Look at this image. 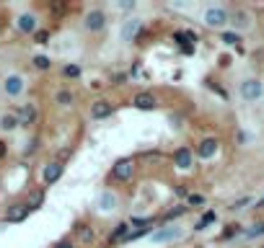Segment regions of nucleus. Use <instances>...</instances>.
Segmentation results:
<instances>
[{"label": "nucleus", "mask_w": 264, "mask_h": 248, "mask_svg": "<svg viewBox=\"0 0 264 248\" xmlns=\"http://www.w3.org/2000/svg\"><path fill=\"white\" fill-rule=\"evenodd\" d=\"M83 26H86V31H101L104 26H106V13L104 10H88L86 13V18H83Z\"/></svg>", "instance_id": "nucleus-9"}, {"label": "nucleus", "mask_w": 264, "mask_h": 248, "mask_svg": "<svg viewBox=\"0 0 264 248\" xmlns=\"http://www.w3.org/2000/svg\"><path fill=\"white\" fill-rule=\"evenodd\" d=\"M50 65H52L50 57H44V54H37V57H34V68H37V70H50Z\"/></svg>", "instance_id": "nucleus-24"}, {"label": "nucleus", "mask_w": 264, "mask_h": 248, "mask_svg": "<svg viewBox=\"0 0 264 248\" xmlns=\"http://www.w3.org/2000/svg\"><path fill=\"white\" fill-rule=\"evenodd\" d=\"M52 13H65V3H52Z\"/></svg>", "instance_id": "nucleus-36"}, {"label": "nucleus", "mask_w": 264, "mask_h": 248, "mask_svg": "<svg viewBox=\"0 0 264 248\" xmlns=\"http://www.w3.org/2000/svg\"><path fill=\"white\" fill-rule=\"evenodd\" d=\"M57 104H60V106H70V104H73V93H70V90H60V93H57Z\"/></svg>", "instance_id": "nucleus-27"}, {"label": "nucleus", "mask_w": 264, "mask_h": 248, "mask_svg": "<svg viewBox=\"0 0 264 248\" xmlns=\"http://www.w3.org/2000/svg\"><path fill=\"white\" fill-rule=\"evenodd\" d=\"M238 96L246 104H256L264 96V83L259 80V78H243V80L238 83Z\"/></svg>", "instance_id": "nucleus-2"}, {"label": "nucleus", "mask_w": 264, "mask_h": 248, "mask_svg": "<svg viewBox=\"0 0 264 248\" xmlns=\"http://www.w3.org/2000/svg\"><path fill=\"white\" fill-rule=\"evenodd\" d=\"M119 10H132L135 8V3H130V0H127V3H122V0H117V3H114Z\"/></svg>", "instance_id": "nucleus-34"}, {"label": "nucleus", "mask_w": 264, "mask_h": 248, "mask_svg": "<svg viewBox=\"0 0 264 248\" xmlns=\"http://www.w3.org/2000/svg\"><path fill=\"white\" fill-rule=\"evenodd\" d=\"M24 88H26V83H24L21 75H8L3 80V90L8 93V96H21Z\"/></svg>", "instance_id": "nucleus-11"}, {"label": "nucleus", "mask_w": 264, "mask_h": 248, "mask_svg": "<svg viewBox=\"0 0 264 248\" xmlns=\"http://www.w3.org/2000/svg\"><path fill=\"white\" fill-rule=\"evenodd\" d=\"M112 112H114V104L106 101V98L91 104V116L93 119H106V116H112Z\"/></svg>", "instance_id": "nucleus-12"}, {"label": "nucleus", "mask_w": 264, "mask_h": 248, "mask_svg": "<svg viewBox=\"0 0 264 248\" xmlns=\"http://www.w3.org/2000/svg\"><path fill=\"white\" fill-rule=\"evenodd\" d=\"M186 204H189V207H202V204H205V196H199V194H189Z\"/></svg>", "instance_id": "nucleus-30"}, {"label": "nucleus", "mask_w": 264, "mask_h": 248, "mask_svg": "<svg viewBox=\"0 0 264 248\" xmlns=\"http://www.w3.org/2000/svg\"><path fill=\"white\" fill-rule=\"evenodd\" d=\"M186 212H189V204H174V207L163 214V220H176V217H181Z\"/></svg>", "instance_id": "nucleus-19"}, {"label": "nucleus", "mask_w": 264, "mask_h": 248, "mask_svg": "<svg viewBox=\"0 0 264 248\" xmlns=\"http://www.w3.org/2000/svg\"><path fill=\"white\" fill-rule=\"evenodd\" d=\"M230 62H233V57L230 54H223L220 57V68H230Z\"/></svg>", "instance_id": "nucleus-35"}, {"label": "nucleus", "mask_w": 264, "mask_h": 248, "mask_svg": "<svg viewBox=\"0 0 264 248\" xmlns=\"http://www.w3.org/2000/svg\"><path fill=\"white\" fill-rule=\"evenodd\" d=\"M248 204H254V199H251V196H243V199H238V202H233L230 212H238V210H243V207H248Z\"/></svg>", "instance_id": "nucleus-28"}, {"label": "nucleus", "mask_w": 264, "mask_h": 248, "mask_svg": "<svg viewBox=\"0 0 264 248\" xmlns=\"http://www.w3.org/2000/svg\"><path fill=\"white\" fill-rule=\"evenodd\" d=\"M236 232H241V230H238V225H228V228L223 230V238H233Z\"/></svg>", "instance_id": "nucleus-32"}, {"label": "nucleus", "mask_w": 264, "mask_h": 248, "mask_svg": "<svg viewBox=\"0 0 264 248\" xmlns=\"http://www.w3.org/2000/svg\"><path fill=\"white\" fill-rule=\"evenodd\" d=\"M78 238H81L83 243H91L93 240V230L88 225H81V228H78Z\"/></svg>", "instance_id": "nucleus-23"}, {"label": "nucleus", "mask_w": 264, "mask_h": 248, "mask_svg": "<svg viewBox=\"0 0 264 248\" xmlns=\"http://www.w3.org/2000/svg\"><path fill=\"white\" fill-rule=\"evenodd\" d=\"M47 39H50V31H37V34H34L37 44H47Z\"/></svg>", "instance_id": "nucleus-31"}, {"label": "nucleus", "mask_w": 264, "mask_h": 248, "mask_svg": "<svg viewBox=\"0 0 264 248\" xmlns=\"http://www.w3.org/2000/svg\"><path fill=\"white\" fill-rule=\"evenodd\" d=\"M217 150H220V142H217L215 137H205L202 142L197 145V150H194V155L199 160H212L215 155H217Z\"/></svg>", "instance_id": "nucleus-6"}, {"label": "nucleus", "mask_w": 264, "mask_h": 248, "mask_svg": "<svg viewBox=\"0 0 264 248\" xmlns=\"http://www.w3.org/2000/svg\"><path fill=\"white\" fill-rule=\"evenodd\" d=\"M3 155H6V145H3V142H0V158H3Z\"/></svg>", "instance_id": "nucleus-39"}, {"label": "nucleus", "mask_w": 264, "mask_h": 248, "mask_svg": "<svg viewBox=\"0 0 264 248\" xmlns=\"http://www.w3.org/2000/svg\"><path fill=\"white\" fill-rule=\"evenodd\" d=\"M212 220H215V214H212V212H207V217H202V220L194 225V230H199V232H202V230H205V228H207Z\"/></svg>", "instance_id": "nucleus-29"}, {"label": "nucleus", "mask_w": 264, "mask_h": 248, "mask_svg": "<svg viewBox=\"0 0 264 248\" xmlns=\"http://www.w3.org/2000/svg\"><path fill=\"white\" fill-rule=\"evenodd\" d=\"M174 166H176L179 170H189V168L194 166V150L179 148V150L174 152Z\"/></svg>", "instance_id": "nucleus-10"}, {"label": "nucleus", "mask_w": 264, "mask_h": 248, "mask_svg": "<svg viewBox=\"0 0 264 248\" xmlns=\"http://www.w3.org/2000/svg\"><path fill=\"white\" fill-rule=\"evenodd\" d=\"M112 176H114L117 181H124V184L132 181V176H135V163L127 160V158H124V160H117V163L112 166Z\"/></svg>", "instance_id": "nucleus-8"}, {"label": "nucleus", "mask_w": 264, "mask_h": 248, "mask_svg": "<svg viewBox=\"0 0 264 248\" xmlns=\"http://www.w3.org/2000/svg\"><path fill=\"white\" fill-rule=\"evenodd\" d=\"M42 202H44V194H42V192H34V194L29 196V204H26V207H29V210H37Z\"/></svg>", "instance_id": "nucleus-25"}, {"label": "nucleus", "mask_w": 264, "mask_h": 248, "mask_svg": "<svg viewBox=\"0 0 264 248\" xmlns=\"http://www.w3.org/2000/svg\"><path fill=\"white\" fill-rule=\"evenodd\" d=\"M132 104H135V108H140V112H153V108L158 106L153 93H137V96L132 98Z\"/></svg>", "instance_id": "nucleus-13"}, {"label": "nucleus", "mask_w": 264, "mask_h": 248, "mask_svg": "<svg viewBox=\"0 0 264 248\" xmlns=\"http://www.w3.org/2000/svg\"><path fill=\"white\" fill-rule=\"evenodd\" d=\"M26 214H29V207H26V204H13V207L8 210V214H6V220H8V222H21Z\"/></svg>", "instance_id": "nucleus-16"}, {"label": "nucleus", "mask_w": 264, "mask_h": 248, "mask_svg": "<svg viewBox=\"0 0 264 248\" xmlns=\"http://www.w3.org/2000/svg\"><path fill=\"white\" fill-rule=\"evenodd\" d=\"M220 42H223L225 46H238V44H241V36H238V34H233V31H223Z\"/></svg>", "instance_id": "nucleus-22"}, {"label": "nucleus", "mask_w": 264, "mask_h": 248, "mask_svg": "<svg viewBox=\"0 0 264 248\" xmlns=\"http://www.w3.org/2000/svg\"><path fill=\"white\" fill-rule=\"evenodd\" d=\"M62 75L65 78H81V65H65L62 68Z\"/></svg>", "instance_id": "nucleus-26"}, {"label": "nucleus", "mask_w": 264, "mask_h": 248, "mask_svg": "<svg viewBox=\"0 0 264 248\" xmlns=\"http://www.w3.org/2000/svg\"><path fill=\"white\" fill-rule=\"evenodd\" d=\"M230 24L236 31H251L254 28V13L246 10V8H238L230 13Z\"/></svg>", "instance_id": "nucleus-5"}, {"label": "nucleus", "mask_w": 264, "mask_h": 248, "mask_svg": "<svg viewBox=\"0 0 264 248\" xmlns=\"http://www.w3.org/2000/svg\"><path fill=\"white\" fill-rule=\"evenodd\" d=\"M207 86H210V88H212V90H215V93H217V96H223V98H225V101H228V90H223V88H217V86H215V83H212V80H207Z\"/></svg>", "instance_id": "nucleus-33"}, {"label": "nucleus", "mask_w": 264, "mask_h": 248, "mask_svg": "<svg viewBox=\"0 0 264 248\" xmlns=\"http://www.w3.org/2000/svg\"><path fill=\"white\" fill-rule=\"evenodd\" d=\"M137 34H143V21L140 18H127V21H122L119 26V39L124 44H132L137 39Z\"/></svg>", "instance_id": "nucleus-4"}, {"label": "nucleus", "mask_w": 264, "mask_h": 248, "mask_svg": "<svg viewBox=\"0 0 264 248\" xmlns=\"http://www.w3.org/2000/svg\"><path fill=\"white\" fill-rule=\"evenodd\" d=\"M243 236H246L248 240L261 238V236H264V220H261V222H254L251 228H246V230H243Z\"/></svg>", "instance_id": "nucleus-20"}, {"label": "nucleus", "mask_w": 264, "mask_h": 248, "mask_svg": "<svg viewBox=\"0 0 264 248\" xmlns=\"http://www.w3.org/2000/svg\"><path fill=\"white\" fill-rule=\"evenodd\" d=\"M117 207H119V196H117L114 192H101V194L96 196V212L109 214V212H114Z\"/></svg>", "instance_id": "nucleus-7"}, {"label": "nucleus", "mask_w": 264, "mask_h": 248, "mask_svg": "<svg viewBox=\"0 0 264 248\" xmlns=\"http://www.w3.org/2000/svg\"><path fill=\"white\" fill-rule=\"evenodd\" d=\"M181 236H184V228H179V225H166V228L153 230L150 240H153V243H174V240H179Z\"/></svg>", "instance_id": "nucleus-3"}, {"label": "nucleus", "mask_w": 264, "mask_h": 248, "mask_svg": "<svg viewBox=\"0 0 264 248\" xmlns=\"http://www.w3.org/2000/svg\"><path fill=\"white\" fill-rule=\"evenodd\" d=\"M34 116H37L34 106H31V104H26V106L21 108V114H19V122H21V124H31V122H34Z\"/></svg>", "instance_id": "nucleus-21"}, {"label": "nucleus", "mask_w": 264, "mask_h": 248, "mask_svg": "<svg viewBox=\"0 0 264 248\" xmlns=\"http://www.w3.org/2000/svg\"><path fill=\"white\" fill-rule=\"evenodd\" d=\"M254 210H264V196H261V199L256 202V204H254Z\"/></svg>", "instance_id": "nucleus-38"}, {"label": "nucleus", "mask_w": 264, "mask_h": 248, "mask_svg": "<svg viewBox=\"0 0 264 248\" xmlns=\"http://www.w3.org/2000/svg\"><path fill=\"white\" fill-rule=\"evenodd\" d=\"M60 176H62V166L60 163H47L44 168H42V181L50 186V184H55V181H60Z\"/></svg>", "instance_id": "nucleus-14"}, {"label": "nucleus", "mask_w": 264, "mask_h": 248, "mask_svg": "<svg viewBox=\"0 0 264 248\" xmlns=\"http://www.w3.org/2000/svg\"><path fill=\"white\" fill-rule=\"evenodd\" d=\"M16 26H19V31H24V34H31V31L37 34V16L21 13L19 18H16Z\"/></svg>", "instance_id": "nucleus-15"}, {"label": "nucleus", "mask_w": 264, "mask_h": 248, "mask_svg": "<svg viewBox=\"0 0 264 248\" xmlns=\"http://www.w3.org/2000/svg\"><path fill=\"white\" fill-rule=\"evenodd\" d=\"M19 116H16V114H3V116H0V130H6V132H11V130H16V127H19Z\"/></svg>", "instance_id": "nucleus-18"}, {"label": "nucleus", "mask_w": 264, "mask_h": 248, "mask_svg": "<svg viewBox=\"0 0 264 248\" xmlns=\"http://www.w3.org/2000/svg\"><path fill=\"white\" fill-rule=\"evenodd\" d=\"M202 24L207 28H225L230 24V10L223 6H207L202 10Z\"/></svg>", "instance_id": "nucleus-1"}, {"label": "nucleus", "mask_w": 264, "mask_h": 248, "mask_svg": "<svg viewBox=\"0 0 264 248\" xmlns=\"http://www.w3.org/2000/svg\"><path fill=\"white\" fill-rule=\"evenodd\" d=\"M55 248H73V243H70V240H60Z\"/></svg>", "instance_id": "nucleus-37"}, {"label": "nucleus", "mask_w": 264, "mask_h": 248, "mask_svg": "<svg viewBox=\"0 0 264 248\" xmlns=\"http://www.w3.org/2000/svg\"><path fill=\"white\" fill-rule=\"evenodd\" d=\"M130 236H132L130 225H127V222H119V225L114 228V232H112V238H109V243H117V240H127Z\"/></svg>", "instance_id": "nucleus-17"}]
</instances>
